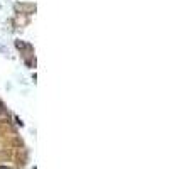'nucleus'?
<instances>
[{
    "label": "nucleus",
    "instance_id": "f257e3e1",
    "mask_svg": "<svg viewBox=\"0 0 169 169\" xmlns=\"http://www.w3.org/2000/svg\"><path fill=\"white\" fill-rule=\"evenodd\" d=\"M0 169H12V168H7V166H0Z\"/></svg>",
    "mask_w": 169,
    "mask_h": 169
}]
</instances>
